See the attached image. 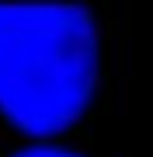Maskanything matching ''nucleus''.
<instances>
[{"label": "nucleus", "mask_w": 153, "mask_h": 157, "mask_svg": "<svg viewBox=\"0 0 153 157\" xmlns=\"http://www.w3.org/2000/svg\"><path fill=\"white\" fill-rule=\"evenodd\" d=\"M101 42L73 4H0V115L31 140L66 133L94 101Z\"/></svg>", "instance_id": "1"}, {"label": "nucleus", "mask_w": 153, "mask_h": 157, "mask_svg": "<svg viewBox=\"0 0 153 157\" xmlns=\"http://www.w3.org/2000/svg\"><path fill=\"white\" fill-rule=\"evenodd\" d=\"M11 157H84V154L66 150V147H56V143H31V147H24V150H17Z\"/></svg>", "instance_id": "2"}]
</instances>
